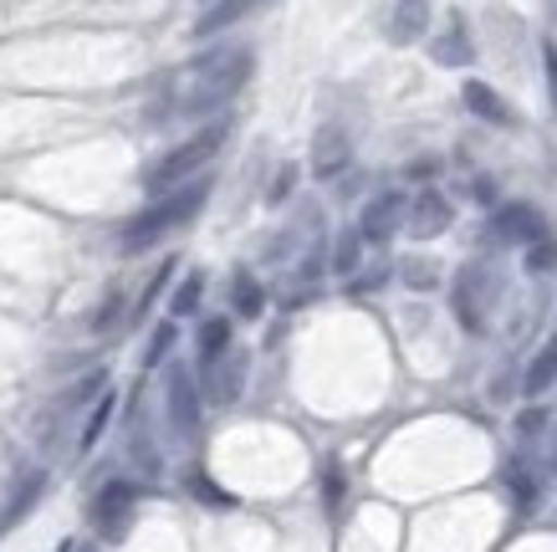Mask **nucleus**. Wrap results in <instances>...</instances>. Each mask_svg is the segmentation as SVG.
I'll return each instance as SVG.
<instances>
[{"label": "nucleus", "instance_id": "nucleus-1", "mask_svg": "<svg viewBox=\"0 0 557 552\" xmlns=\"http://www.w3.org/2000/svg\"><path fill=\"white\" fill-rule=\"evenodd\" d=\"M251 68H256V57L246 47L200 57V62L189 68L185 93H180V118H210L215 108H225L240 87L251 83Z\"/></svg>", "mask_w": 557, "mask_h": 552}, {"label": "nucleus", "instance_id": "nucleus-2", "mask_svg": "<svg viewBox=\"0 0 557 552\" xmlns=\"http://www.w3.org/2000/svg\"><path fill=\"white\" fill-rule=\"evenodd\" d=\"M205 200H210V180H185L180 189H170V195H159V200L149 205V210H138L128 225H123V256H138L149 252V246H159L170 231H180V225H189V220L205 210Z\"/></svg>", "mask_w": 557, "mask_h": 552}, {"label": "nucleus", "instance_id": "nucleus-3", "mask_svg": "<svg viewBox=\"0 0 557 552\" xmlns=\"http://www.w3.org/2000/svg\"><path fill=\"white\" fill-rule=\"evenodd\" d=\"M220 144H225V123H210V128H200V134L189 138V144L170 149L164 159H159V164L149 169V189H153V195H164V189H180L189 174H200V169L215 159Z\"/></svg>", "mask_w": 557, "mask_h": 552}, {"label": "nucleus", "instance_id": "nucleus-4", "mask_svg": "<svg viewBox=\"0 0 557 552\" xmlns=\"http://www.w3.org/2000/svg\"><path fill=\"white\" fill-rule=\"evenodd\" d=\"M496 292H502L496 267H486V261H466V267H460L456 318H460V328H466V333H481V328H486V312H491V302H496Z\"/></svg>", "mask_w": 557, "mask_h": 552}, {"label": "nucleus", "instance_id": "nucleus-5", "mask_svg": "<svg viewBox=\"0 0 557 552\" xmlns=\"http://www.w3.org/2000/svg\"><path fill=\"white\" fill-rule=\"evenodd\" d=\"M134 512H138V486L134 481H108L98 496H92V506H87L92 532H98L102 542H123L128 527H134Z\"/></svg>", "mask_w": 557, "mask_h": 552}, {"label": "nucleus", "instance_id": "nucleus-6", "mask_svg": "<svg viewBox=\"0 0 557 552\" xmlns=\"http://www.w3.org/2000/svg\"><path fill=\"white\" fill-rule=\"evenodd\" d=\"M164 409H170V430L174 436H195L200 430V389H195V379H189L185 364L170 368V384H164Z\"/></svg>", "mask_w": 557, "mask_h": 552}, {"label": "nucleus", "instance_id": "nucleus-7", "mask_svg": "<svg viewBox=\"0 0 557 552\" xmlns=\"http://www.w3.org/2000/svg\"><path fill=\"white\" fill-rule=\"evenodd\" d=\"M246 368H251V358L231 343L215 364H205V400H210V404H236L240 400V384H246Z\"/></svg>", "mask_w": 557, "mask_h": 552}, {"label": "nucleus", "instance_id": "nucleus-8", "mask_svg": "<svg viewBox=\"0 0 557 552\" xmlns=\"http://www.w3.org/2000/svg\"><path fill=\"white\" fill-rule=\"evenodd\" d=\"M547 235V220H542L537 205H507L502 216L491 220V241H502V246H517V252H527L532 241H542Z\"/></svg>", "mask_w": 557, "mask_h": 552}, {"label": "nucleus", "instance_id": "nucleus-9", "mask_svg": "<svg viewBox=\"0 0 557 552\" xmlns=\"http://www.w3.org/2000/svg\"><path fill=\"white\" fill-rule=\"evenodd\" d=\"M405 210H409V195H405V189H384V195H373V200L363 205L358 235L379 246V241H388V235L399 231V220H405Z\"/></svg>", "mask_w": 557, "mask_h": 552}, {"label": "nucleus", "instance_id": "nucleus-10", "mask_svg": "<svg viewBox=\"0 0 557 552\" xmlns=\"http://www.w3.org/2000/svg\"><path fill=\"white\" fill-rule=\"evenodd\" d=\"M405 216H409V235H414V241H435V235L450 231V220H456V205L445 200L440 189H420Z\"/></svg>", "mask_w": 557, "mask_h": 552}, {"label": "nucleus", "instance_id": "nucleus-11", "mask_svg": "<svg viewBox=\"0 0 557 552\" xmlns=\"http://www.w3.org/2000/svg\"><path fill=\"white\" fill-rule=\"evenodd\" d=\"M348 159H354L348 134L343 128H318V138H312V174L318 180H338L343 169H348Z\"/></svg>", "mask_w": 557, "mask_h": 552}, {"label": "nucleus", "instance_id": "nucleus-12", "mask_svg": "<svg viewBox=\"0 0 557 552\" xmlns=\"http://www.w3.org/2000/svg\"><path fill=\"white\" fill-rule=\"evenodd\" d=\"M430 57H435L440 68H471V62H475V41H471V32H466V21L450 16V26L430 41Z\"/></svg>", "mask_w": 557, "mask_h": 552}, {"label": "nucleus", "instance_id": "nucleus-13", "mask_svg": "<svg viewBox=\"0 0 557 552\" xmlns=\"http://www.w3.org/2000/svg\"><path fill=\"white\" fill-rule=\"evenodd\" d=\"M430 32V0H399L394 16H388V41L394 47H414Z\"/></svg>", "mask_w": 557, "mask_h": 552}, {"label": "nucleus", "instance_id": "nucleus-14", "mask_svg": "<svg viewBox=\"0 0 557 552\" xmlns=\"http://www.w3.org/2000/svg\"><path fill=\"white\" fill-rule=\"evenodd\" d=\"M466 108H471L475 118H486V123H496V128H507V123H517V113H511L507 102H502V93L496 87H486V83H466Z\"/></svg>", "mask_w": 557, "mask_h": 552}, {"label": "nucleus", "instance_id": "nucleus-15", "mask_svg": "<svg viewBox=\"0 0 557 552\" xmlns=\"http://www.w3.org/2000/svg\"><path fill=\"white\" fill-rule=\"evenodd\" d=\"M256 11V0H215V5H210V11H205L200 21H195V36H220V32H231V26H236V21H246Z\"/></svg>", "mask_w": 557, "mask_h": 552}, {"label": "nucleus", "instance_id": "nucleus-16", "mask_svg": "<svg viewBox=\"0 0 557 552\" xmlns=\"http://www.w3.org/2000/svg\"><path fill=\"white\" fill-rule=\"evenodd\" d=\"M231 307H236V318H261V307H267V292L246 267L231 277Z\"/></svg>", "mask_w": 557, "mask_h": 552}, {"label": "nucleus", "instance_id": "nucleus-17", "mask_svg": "<svg viewBox=\"0 0 557 552\" xmlns=\"http://www.w3.org/2000/svg\"><path fill=\"white\" fill-rule=\"evenodd\" d=\"M41 491H47V476H41V470H32V476H26V481L16 486V496H11V506L0 512V532H5V527H16V522L36 506V496H41Z\"/></svg>", "mask_w": 557, "mask_h": 552}, {"label": "nucleus", "instance_id": "nucleus-18", "mask_svg": "<svg viewBox=\"0 0 557 552\" xmlns=\"http://www.w3.org/2000/svg\"><path fill=\"white\" fill-rule=\"evenodd\" d=\"M195 348H200V368L215 364L220 353L231 348V318H205L200 333H195Z\"/></svg>", "mask_w": 557, "mask_h": 552}, {"label": "nucleus", "instance_id": "nucleus-19", "mask_svg": "<svg viewBox=\"0 0 557 552\" xmlns=\"http://www.w3.org/2000/svg\"><path fill=\"white\" fill-rule=\"evenodd\" d=\"M553 384H557V333L542 343V353L527 368V394H547Z\"/></svg>", "mask_w": 557, "mask_h": 552}, {"label": "nucleus", "instance_id": "nucleus-20", "mask_svg": "<svg viewBox=\"0 0 557 552\" xmlns=\"http://www.w3.org/2000/svg\"><path fill=\"white\" fill-rule=\"evenodd\" d=\"M358 256H363V235H358V225L354 231H338V246H333V277H354Z\"/></svg>", "mask_w": 557, "mask_h": 552}, {"label": "nucleus", "instance_id": "nucleus-21", "mask_svg": "<svg viewBox=\"0 0 557 552\" xmlns=\"http://www.w3.org/2000/svg\"><path fill=\"white\" fill-rule=\"evenodd\" d=\"M108 419H113V394H108V389H102L98 394V404H92V415H87V425H83V440H77V451H92V445H98L102 440V430H108Z\"/></svg>", "mask_w": 557, "mask_h": 552}, {"label": "nucleus", "instance_id": "nucleus-22", "mask_svg": "<svg viewBox=\"0 0 557 552\" xmlns=\"http://www.w3.org/2000/svg\"><path fill=\"white\" fill-rule=\"evenodd\" d=\"M200 297H205V277H200V271H189L185 286H180V292H174V302H170V318H189V312L200 307Z\"/></svg>", "mask_w": 557, "mask_h": 552}, {"label": "nucleus", "instance_id": "nucleus-23", "mask_svg": "<svg viewBox=\"0 0 557 552\" xmlns=\"http://www.w3.org/2000/svg\"><path fill=\"white\" fill-rule=\"evenodd\" d=\"M170 348H174V322H159L153 338H149V348H144V368H159Z\"/></svg>", "mask_w": 557, "mask_h": 552}, {"label": "nucleus", "instance_id": "nucleus-24", "mask_svg": "<svg viewBox=\"0 0 557 552\" xmlns=\"http://www.w3.org/2000/svg\"><path fill=\"white\" fill-rule=\"evenodd\" d=\"M553 267H557V241L553 235H542V241L527 246V271H553Z\"/></svg>", "mask_w": 557, "mask_h": 552}, {"label": "nucleus", "instance_id": "nucleus-25", "mask_svg": "<svg viewBox=\"0 0 557 552\" xmlns=\"http://www.w3.org/2000/svg\"><path fill=\"white\" fill-rule=\"evenodd\" d=\"M189 491H195L205 506H231V496H225V491H220V486L210 481L205 470H189Z\"/></svg>", "mask_w": 557, "mask_h": 552}, {"label": "nucleus", "instance_id": "nucleus-26", "mask_svg": "<svg viewBox=\"0 0 557 552\" xmlns=\"http://www.w3.org/2000/svg\"><path fill=\"white\" fill-rule=\"evenodd\" d=\"M170 277H174V256H170V261H164V267H159V271H153V282L144 286V297H138V307H134L138 318H144V312H149V307H153V297H159V292L170 286Z\"/></svg>", "mask_w": 557, "mask_h": 552}, {"label": "nucleus", "instance_id": "nucleus-27", "mask_svg": "<svg viewBox=\"0 0 557 552\" xmlns=\"http://www.w3.org/2000/svg\"><path fill=\"white\" fill-rule=\"evenodd\" d=\"M102 389H108V373H87V379L72 389V394H62V409H72V404L92 400V394H102Z\"/></svg>", "mask_w": 557, "mask_h": 552}, {"label": "nucleus", "instance_id": "nucleus-28", "mask_svg": "<svg viewBox=\"0 0 557 552\" xmlns=\"http://www.w3.org/2000/svg\"><path fill=\"white\" fill-rule=\"evenodd\" d=\"M507 486L517 491V506H532V502H537V481H532V476H527L522 466H511V470H507Z\"/></svg>", "mask_w": 557, "mask_h": 552}, {"label": "nucleus", "instance_id": "nucleus-29", "mask_svg": "<svg viewBox=\"0 0 557 552\" xmlns=\"http://www.w3.org/2000/svg\"><path fill=\"white\" fill-rule=\"evenodd\" d=\"M119 312H123V297L113 292V297H108V302L98 307V318H92V333H108V328L119 322Z\"/></svg>", "mask_w": 557, "mask_h": 552}, {"label": "nucleus", "instance_id": "nucleus-30", "mask_svg": "<svg viewBox=\"0 0 557 552\" xmlns=\"http://www.w3.org/2000/svg\"><path fill=\"white\" fill-rule=\"evenodd\" d=\"M542 72H547V98H553V118H557V47H542Z\"/></svg>", "mask_w": 557, "mask_h": 552}, {"label": "nucleus", "instance_id": "nucleus-31", "mask_svg": "<svg viewBox=\"0 0 557 552\" xmlns=\"http://www.w3.org/2000/svg\"><path fill=\"white\" fill-rule=\"evenodd\" d=\"M292 184H297V169H282V174H276V184H271V195H267V200L271 205H282V200H287V195H292Z\"/></svg>", "mask_w": 557, "mask_h": 552}, {"label": "nucleus", "instance_id": "nucleus-32", "mask_svg": "<svg viewBox=\"0 0 557 552\" xmlns=\"http://www.w3.org/2000/svg\"><path fill=\"white\" fill-rule=\"evenodd\" d=\"M409 286H430V282H435V267H424V261H409Z\"/></svg>", "mask_w": 557, "mask_h": 552}, {"label": "nucleus", "instance_id": "nucleus-33", "mask_svg": "<svg viewBox=\"0 0 557 552\" xmlns=\"http://www.w3.org/2000/svg\"><path fill=\"white\" fill-rule=\"evenodd\" d=\"M338 502H343V470L327 466V506H338Z\"/></svg>", "mask_w": 557, "mask_h": 552}]
</instances>
